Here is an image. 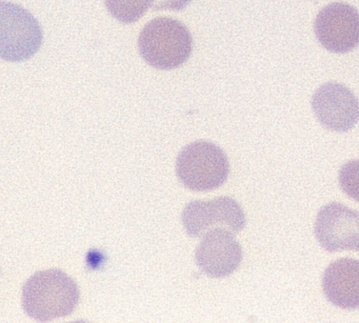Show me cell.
Masks as SVG:
<instances>
[{"instance_id":"5","label":"cell","mask_w":359,"mask_h":323,"mask_svg":"<svg viewBox=\"0 0 359 323\" xmlns=\"http://www.w3.org/2000/svg\"><path fill=\"white\" fill-rule=\"evenodd\" d=\"M182 224L193 238L203 237L214 228H226L233 234L245 226V216L241 205L231 197L189 202L182 212Z\"/></svg>"},{"instance_id":"2","label":"cell","mask_w":359,"mask_h":323,"mask_svg":"<svg viewBox=\"0 0 359 323\" xmlns=\"http://www.w3.org/2000/svg\"><path fill=\"white\" fill-rule=\"evenodd\" d=\"M193 39L178 20L158 18L144 26L138 39L140 55L153 68L172 70L182 66L192 53Z\"/></svg>"},{"instance_id":"12","label":"cell","mask_w":359,"mask_h":323,"mask_svg":"<svg viewBox=\"0 0 359 323\" xmlns=\"http://www.w3.org/2000/svg\"><path fill=\"white\" fill-rule=\"evenodd\" d=\"M192 1L193 0H152L151 7L154 11H163V10L180 11Z\"/></svg>"},{"instance_id":"6","label":"cell","mask_w":359,"mask_h":323,"mask_svg":"<svg viewBox=\"0 0 359 323\" xmlns=\"http://www.w3.org/2000/svg\"><path fill=\"white\" fill-rule=\"evenodd\" d=\"M319 43L333 53L352 51L359 43V14L350 5L331 4L323 8L315 20Z\"/></svg>"},{"instance_id":"9","label":"cell","mask_w":359,"mask_h":323,"mask_svg":"<svg viewBox=\"0 0 359 323\" xmlns=\"http://www.w3.org/2000/svg\"><path fill=\"white\" fill-rule=\"evenodd\" d=\"M312 108L319 123L332 131H348L358 121V100L340 83L321 85L313 95Z\"/></svg>"},{"instance_id":"8","label":"cell","mask_w":359,"mask_h":323,"mask_svg":"<svg viewBox=\"0 0 359 323\" xmlns=\"http://www.w3.org/2000/svg\"><path fill=\"white\" fill-rule=\"evenodd\" d=\"M195 254L197 266L212 278L230 276L243 261V249L226 228H214L203 235Z\"/></svg>"},{"instance_id":"3","label":"cell","mask_w":359,"mask_h":323,"mask_svg":"<svg viewBox=\"0 0 359 323\" xmlns=\"http://www.w3.org/2000/svg\"><path fill=\"white\" fill-rule=\"evenodd\" d=\"M229 173L230 165L226 153L205 140L184 146L176 161L178 179L195 192L219 188L228 179Z\"/></svg>"},{"instance_id":"10","label":"cell","mask_w":359,"mask_h":323,"mask_svg":"<svg viewBox=\"0 0 359 323\" xmlns=\"http://www.w3.org/2000/svg\"><path fill=\"white\" fill-rule=\"evenodd\" d=\"M325 297L342 308H357L359 305V262L342 258L332 262L323 278Z\"/></svg>"},{"instance_id":"1","label":"cell","mask_w":359,"mask_h":323,"mask_svg":"<svg viewBox=\"0 0 359 323\" xmlns=\"http://www.w3.org/2000/svg\"><path fill=\"white\" fill-rule=\"evenodd\" d=\"M79 301L76 282L60 270L33 275L22 289V306L29 316L51 321L72 314Z\"/></svg>"},{"instance_id":"4","label":"cell","mask_w":359,"mask_h":323,"mask_svg":"<svg viewBox=\"0 0 359 323\" xmlns=\"http://www.w3.org/2000/svg\"><path fill=\"white\" fill-rule=\"evenodd\" d=\"M43 30L36 18L20 6L0 1V60L20 62L41 49Z\"/></svg>"},{"instance_id":"7","label":"cell","mask_w":359,"mask_h":323,"mask_svg":"<svg viewBox=\"0 0 359 323\" xmlns=\"http://www.w3.org/2000/svg\"><path fill=\"white\" fill-rule=\"evenodd\" d=\"M358 230V213L337 202L325 205L315 221L317 240L327 252L357 251Z\"/></svg>"},{"instance_id":"11","label":"cell","mask_w":359,"mask_h":323,"mask_svg":"<svg viewBox=\"0 0 359 323\" xmlns=\"http://www.w3.org/2000/svg\"><path fill=\"white\" fill-rule=\"evenodd\" d=\"M109 13L123 24L140 20L152 5V0H104Z\"/></svg>"}]
</instances>
